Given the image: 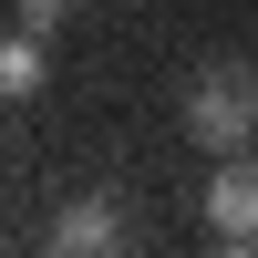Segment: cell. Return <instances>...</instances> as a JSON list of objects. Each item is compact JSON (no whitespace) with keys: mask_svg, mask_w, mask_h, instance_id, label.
<instances>
[{"mask_svg":"<svg viewBox=\"0 0 258 258\" xmlns=\"http://www.w3.org/2000/svg\"><path fill=\"white\" fill-rule=\"evenodd\" d=\"M186 135H197L207 155H248V145H258V73H248V62L186 73Z\"/></svg>","mask_w":258,"mask_h":258,"instance_id":"obj_1","label":"cell"},{"mask_svg":"<svg viewBox=\"0 0 258 258\" xmlns=\"http://www.w3.org/2000/svg\"><path fill=\"white\" fill-rule=\"evenodd\" d=\"M207 227L227 248H258V155H227L217 186H207Z\"/></svg>","mask_w":258,"mask_h":258,"instance_id":"obj_2","label":"cell"},{"mask_svg":"<svg viewBox=\"0 0 258 258\" xmlns=\"http://www.w3.org/2000/svg\"><path fill=\"white\" fill-rule=\"evenodd\" d=\"M52 248H62V258H93V248H124V207H114V197H83V207H62Z\"/></svg>","mask_w":258,"mask_h":258,"instance_id":"obj_3","label":"cell"},{"mask_svg":"<svg viewBox=\"0 0 258 258\" xmlns=\"http://www.w3.org/2000/svg\"><path fill=\"white\" fill-rule=\"evenodd\" d=\"M41 73H52V62H41V31H0V103H31L41 93Z\"/></svg>","mask_w":258,"mask_h":258,"instance_id":"obj_4","label":"cell"},{"mask_svg":"<svg viewBox=\"0 0 258 258\" xmlns=\"http://www.w3.org/2000/svg\"><path fill=\"white\" fill-rule=\"evenodd\" d=\"M73 11H83V0H21V31H41V41H52Z\"/></svg>","mask_w":258,"mask_h":258,"instance_id":"obj_5","label":"cell"}]
</instances>
